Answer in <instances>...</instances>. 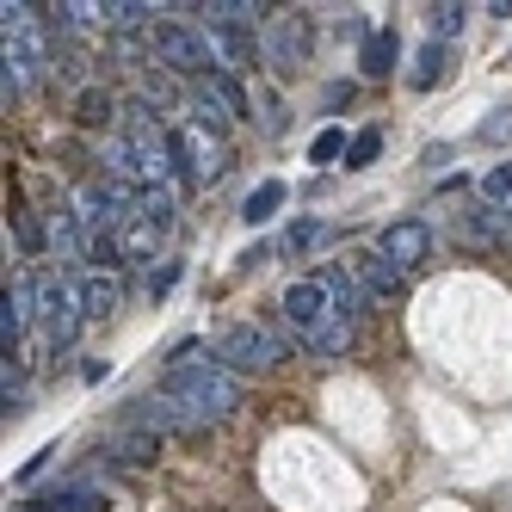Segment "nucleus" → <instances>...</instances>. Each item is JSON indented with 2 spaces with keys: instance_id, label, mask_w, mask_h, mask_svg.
Listing matches in <instances>:
<instances>
[{
  "instance_id": "1a4fd4ad",
  "label": "nucleus",
  "mask_w": 512,
  "mask_h": 512,
  "mask_svg": "<svg viewBox=\"0 0 512 512\" xmlns=\"http://www.w3.org/2000/svg\"><path fill=\"white\" fill-rule=\"evenodd\" d=\"M260 56L272 62V75H303V62H309V19H297V13L266 19V31H260Z\"/></svg>"
},
{
  "instance_id": "6e6552de",
  "label": "nucleus",
  "mask_w": 512,
  "mask_h": 512,
  "mask_svg": "<svg viewBox=\"0 0 512 512\" xmlns=\"http://www.w3.org/2000/svg\"><path fill=\"white\" fill-rule=\"evenodd\" d=\"M451 241L475 247V253H506L512 247V204H475V210L451 216Z\"/></svg>"
},
{
  "instance_id": "20e7f679",
  "label": "nucleus",
  "mask_w": 512,
  "mask_h": 512,
  "mask_svg": "<svg viewBox=\"0 0 512 512\" xmlns=\"http://www.w3.org/2000/svg\"><path fill=\"white\" fill-rule=\"evenodd\" d=\"M210 358L223 364V371H235V377H266L272 364L284 358V340L272 334V327H260V321H235V327L216 334Z\"/></svg>"
},
{
  "instance_id": "393cba45",
  "label": "nucleus",
  "mask_w": 512,
  "mask_h": 512,
  "mask_svg": "<svg viewBox=\"0 0 512 512\" xmlns=\"http://www.w3.org/2000/svg\"><path fill=\"white\" fill-rule=\"evenodd\" d=\"M377 155H383V130H358L352 149H346V167H371Z\"/></svg>"
},
{
  "instance_id": "9d476101",
  "label": "nucleus",
  "mask_w": 512,
  "mask_h": 512,
  "mask_svg": "<svg viewBox=\"0 0 512 512\" xmlns=\"http://www.w3.org/2000/svg\"><path fill=\"white\" fill-rule=\"evenodd\" d=\"M130 408H136L130 420H136V426H149L155 438H161V432H179V438H198V432L210 426V420H198V414L186 408V401H173L167 389H155V395H142V401H130Z\"/></svg>"
},
{
  "instance_id": "f257e3e1",
  "label": "nucleus",
  "mask_w": 512,
  "mask_h": 512,
  "mask_svg": "<svg viewBox=\"0 0 512 512\" xmlns=\"http://www.w3.org/2000/svg\"><path fill=\"white\" fill-rule=\"evenodd\" d=\"M284 321H290V334L303 340L309 358H346L352 340H358V321H346L334 303H327L321 278H297L284 290Z\"/></svg>"
},
{
  "instance_id": "6ab92c4d",
  "label": "nucleus",
  "mask_w": 512,
  "mask_h": 512,
  "mask_svg": "<svg viewBox=\"0 0 512 512\" xmlns=\"http://www.w3.org/2000/svg\"><path fill=\"white\" fill-rule=\"evenodd\" d=\"M463 19H469V7H451V0H438V7H426L432 44H451V38H463Z\"/></svg>"
},
{
  "instance_id": "4468645a",
  "label": "nucleus",
  "mask_w": 512,
  "mask_h": 512,
  "mask_svg": "<svg viewBox=\"0 0 512 512\" xmlns=\"http://www.w3.org/2000/svg\"><path fill=\"white\" fill-rule=\"evenodd\" d=\"M81 309H87V321L118 315V309H124V284H118L112 272H93V278H81Z\"/></svg>"
},
{
  "instance_id": "c756f323",
  "label": "nucleus",
  "mask_w": 512,
  "mask_h": 512,
  "mask_svg": "<svg viewBox=\"0 0 512 512\" xmlns=\"http://www.w3.org/2000/svg\"><path fill=\"white\" fill-rule=\"evenodd\" d=\"M482 136H488V142H494V136H512V112H506V118H488Z\"/></svg>"
},
{
  "instance_id": "0eeeda50",
  "label": "nucleus",
  "mask_w": 512,
  "mask_h": 512,
  "mask_svg": "<svg viewBox=\"0 0 512 512\" xmlns=\"http://www.w3.org/2000/svg\"><path fill=\"white\" fill-rule=\"evenodd\" d=\"M173 149H179V161H186V179H223L229 173V142H223V130H210V124H198V118H186L173 130Z\"/></svg>"
},
{
  "instance_id": "7c9ffc66",
  "label": "nucleus",
  "mask_w": 512,
  "mask_h": 512,
  "mask_svg": "<svg viewBox=\"0 0 512 512\" xmlns=\"http://www.w3.org/2000/svg\"><path fill=\"white\" fill-rule=\"evenodd\" d=\"M482 13H494V19H512V0H494V7H482Z\"/></svg>"
},
{
  "instance_id": "39448f33",
  "label": "nucleus",
  "mask_w": 512,
  "mask_h": 512,
  "mask_svg": "<svg viewBox=\"0 0 512 512\" xmlns=\"http://www.w3.org/2000/svg\"><path fill=\"white\" fill-rule=\"evenodd\" d=\"M149 56L167 68V75H192V81H210L216 75L210 31H192V25H155L149 31Z\"/></svg>"
},
{
  "instance_id": "5701e85b",
  "label": "nucleus",
  "mask_w": 512,
  "mask_h": 512,
  "mask_svg": "<svg viewBox=\"0 0 512 512\" xmlns=\"http://www.w3.org/2000/svg\"><path fill=\"white\" fill-rule=\"evenodd\" d=\"M118 451H124V463H155V457H161V438H155L149 426H136V432L118 438Z\"/></svg>"
},
{
  "instance_id": "412c9836",
  "label": "nucleus",
  "mask_w": 512,
  "mask_h": 512,
  "mask_svg": "<svg viewBox=\"0 0 512 512\" xmlns=\"http://www.w3.org/2000/svg\"><path fill=\"white\" fill-rule=\"evenodd\" d=\"M136 216H149V223H173V186H149V192H136Z\"/></svg>"
},
{
  "instance_id": "f3484780",
  "label": "nucleus",
  "mask_w": 512,
  "mask_h": 512,
  "mask_svg": "<svg viewBox=\"0 0 512 512\" xmlns=\"http://www.w3.org/2000/svg\"><path fill=\"white\" fill-rule=\"evenodd\" d=\"M395 56H401V38H395V31H371V38H364V50H358V68H364L371 81H383L389 68H395Z\"/></svg>"
},
{
  "instance_id": "a878e982",
  "label": "nucleus",
  "mask_w": 512,
  "mask_h": 512,
  "mask_svg": "<svg viewBox=\"0 0 512 512\" xmlns=\"http://www.w3.org/2000/svg\"><path fill=\"white\" fill-rule=\"evenodd\" d=\"M482 192H488V204H506V198H512V161L488 167V179H482Z\"/></svg>"
},
{
  "instance_id": "7ed1b4c3",
  "label": "nucleus",
  "mask_w": 512,
  "mask_h": 512,
  "mask_svg": "<svg viewBox=\"0 0 512 512\" xmlns=\"http://www.w3.org/2000/svg\"><path fill=\"white\" fill-rule=\"evenodd\" d=\"M161 389L173 395V401H186V408L198 414V420H229L235 408H241V383H235V371H223L216 358H186V364H173V371L161 377Z\"/></svg>"
},
{
  "instance_id": "a211bd4d",
  "label": "nucleus",
  "mask_w": 512,
  "mask_h": 512,
  "mask_svg": "<svg viewBox=\"0 0 512 512\" xmlns=\"http://www.w3.org/2000/svg\"><path fill=\"white\" fill-rule=\"evenodd\" d=\"M290 198V186H284V179H260V186H253L247 192V204H241V216H247V223L253 229H260L266 223V216H278V204Z\"/></svg>"
},
{
  "instance_id": "cd10ccee",
  "label": "nucleus",
  "mask_w": 512,
  "mask_h": 512,
  "mask_svg": "<svg viewBox=\"0 0 512 512\" xmlns=\"http://www.w3.org/2000/svg\"><path fill=\"white\" fill-rule=\"evenodd\" d=\"M13 229H19V247H25V253H38V247H44V229H38V223H31V216H19V223H13Z\"/></svg>"
},
{
  "instance_id": "f03ea898",
  "label": "nucleus",
  "mask_w": 512,
  "mask_h": 512,
  "mask_svg": "<svg viewBox=\"0 0 512 512\" xmlns=\"http://www.w3.org/2000/svg\"><path fill=\"white\" fill-rule=\"evenodd\" d=\"M44 62H50V31H44L38 7L31 0H7L0 7V81H7V99L38 81Z\"/></svg>"
},
{
  "instance_id": "bb28decb",
  "label": "nucleus",
  "mask_w": 512,
  "mask_h": 512,
  "mask_svg": "<svg viewBox=\"0 0 512 512\" xmlns=\"http://www.w3.org/2000/svg\"><path fill=\"white\" fill-rule=\"evenodd\" d=\"M105 118H112V93H81V124H105Z\"/></svg>"
},
{
  "instance_id": "f8f14e48",
  "label": "nucleus",
  "mask_w": 512,
  "mask_h": 512,
  "mask_svg": "<svg viewBox=\"0 0 512 512\" xmlns=\"http://www.w3.org/2000/svg\"><path fill=\"white\" fill-rule=\"evenodd\" d=\"M346 272H352L364 290H371V297H395V290H401V278H408V272H395V266L383 260V253H377V247H358L352 260H346Z\"/></svg>"
},
{
  "instance_id": "423d86ee",
  "label": "nucleus",
  "mask_w": 512,
  "mask_h": 512,
  "mask_svg": "<svg viewBox=\"0 0 512 512\" xmlns=\"http://www.w3.org/2000/svg\"><path fill=\"white\" fill-rule=\"evenodd\" d=\"M81 321H87L81 284H68L56 272H38V327H44V346L50 352H68V346H75V334H81Z\"/></svg>"
},
{
  "instance_id": "aec40b11",
  "label": "nucleus",
  "mask_w": 512,
  "mask_h": 512,
  "mask_svg": "<svg viewBox=\"0 0 512 512\" xmlns=\"http://www.w3.org/2000/svg\"><path fill=\"white\" fill-rule=\"evenodd\" d=\"M44 512H105V500H99L93 488H56V494L44 500Z\"/></svg>"
},
{
  "instance_id": "9b49d317",
  "label": "nucleus",
  "mask_w": 512,
  "mask_h": 512,
  "mask_svg": "<svg viewBox=\"0 0 512 512\" xmlns=\"http://www.w3.org/2000/svg\"><path fill=\"white\" fill-rule=\"evenodd\" d=\"M426 247H432L426 223H389V229L377 235V253H383L395 272H414V266L426 260Z\"/></svg>"
},
{
  "instance_id": "4be33fe9",
  "label": "nucleus",
  "mask_w": 512,
  "mask_h": 512,
  "mask_svg": "<svg viewBox=\"0 0 512 512\" xmlns=\"http://www.w3.org/2000/svg\"><path fill=\"white\" fill-rule=\"evenodd\" d=\"M346 149H352V136H346L340 124H327V130H321V136L309 142V161H315V167H327V161H340Z\"/></svg>"
},
{
  "instance_id": "c85d7f7f",
  "label": "nucleus",
  "mask_w": 512,
  "mask_h": 512,
  "mask_svg": "<svg viewBox=\"0 0 512 512\" xmlns=\"http://www.w3.org/2000/svg\"><path fill=\"white\" fill-rule=\"evenodd\" d=\"M173 284H179V260H167V266H161V272L149 278V290H155V297H167V290H173Z\"/></svg>"
},
{
  "instance_id": "2eb2a0df",
  "label": "nucleus",
  "mask_w": 512,
  "mask_h": 512,
  "mask_svg": "<svg viewBox=\"0 0 512 512\" xmlns=\"http://www.w3.org/2000/svg\"><path fill=\"white\" fill-rule=\"evenodd\" d=\"M445 75H451V44H432V38H426V44L414 50V68H408V87H414V93H432V87L445 81Z\"/></svg>"
},
{
  "instance_id": "dca6fc26",
  "label": "nucleus",
  "mask_w": 512,
  "mask_h": 512,
  "mask_svg": "<svg viewBox=\"0 0 512 512\" xmlns=\"http://www.w3.org/2000/svg\"><path fill=\"white\" fill-rule=\"evenodd\" d=\"M161 223H149V216H130V223L118 229V253L124 260H149V253H161Z\"/></svg>"
},
{
  "instance_id": "b1692460",
  "label": "nucleus",
  "mask_w": 512,
  "mask_h": 512,
  "mask_svg": "<svg viewBox=\"0 0 512 512\" xmlns=\"http://www.w3.org/2000/svg\"><path fill=\"white\" fill-rule=\"evenodd\" d=\"M327 235V223H315V216H303V223H290V235H284V253H309V247H321Z\"/></svg>"
},
{
  "instance_id": "ddd939ff",
  "label": "nucleus",
  "mask_w": 512,
  "mask_h": 512,
  "mask_svg": "<svg viewBox=\"0 0 512 512\" xmlns=\"http://www.w3.org/2000/svg\"><path fill=\"white\" fill-rule=\"evenodd\" d=\"M315 278H321V290H327V303H334L346 321H358L364 309H371V290H364L346 266H327V272H315Z\"/></svg>"
}]
</instances>
